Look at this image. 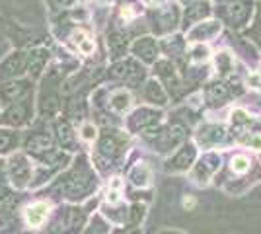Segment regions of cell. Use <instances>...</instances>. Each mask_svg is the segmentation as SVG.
<instances>
[{
    "label": "cell",
    "instance_id": "cell-1",
    "mask_svg": "<svg viewBox=\"0 0 261 234\" xmlns=\"http://www.w3.org/2000/svg\"><path fill=\"white\" fill-rule=\"evenodd\" d=\"M96 186H98L96 174H94L92 168L88 166L84 156H80L76 166L57 181V188L61 191V195L70 201H80L88 197L92 191L96 190Z\"/></svg>",
    "mask_w": 261,
    "mask_h": 234
},
{
    "label": "cell",
    "instance_id": "cell-2",
    "mask_svg": "<svg viewBox=\"0 0 261 234\" xmlns=\"http://www.w3.org/2000/svg\"><path fill=\"white\" fill-rule=\"evenodd\" d=\"M125 150H127V137H125V133L113 131V129H106L98 137L94 164L101 172H108L111 166H115V162H119L121 158H123Z\"/></svg>",
    "mask_w": 261,
    "mask_h": 234
},
{
    "label": "cell",
    "instance_id": "cell-3",
    "mask_svg": "<svg viewBox=\"0 0 261 234\" xmlns=\"http://www.w3.org/2000/svg\"><path fill=\"white\" fill-rule=\"evenodd\" d=\"M148 139V143L154 150L158 152H172L174 148L181 146L187 141V131L181 125H172V127H164V129H154L152 133L144 135Z\"/></svg>",
    "mask_w": 261,
    "mask_h": 234
},
{
    "label": "cell",
    "instance_id": "cell-4",
    "mask_svg": "<svg viewBox=\"0 0 261 234\" xmlns=\"http://www.w3.org/2000/svg\"><path fill=\"white\" fill-rule=\"evenodd\" d=\"M6 172H8V179H10L12 188L16 190H23L32 184V162L25 152H12L10 158L6 160Z\"/></svg>",
    "mask_w": 261,
    "mask_h": 234
},
{
    "label": "cell",
    "instance_id": "cell-5",
    "mask_svg": "<svg viewBox=\"0 0 261 234\" xmlns=\"http://www.w3.org/2000/svg\"><path fill=\"white\" fill-rule=\"evenodd\" d=\"M164 113L160 110H152V108H139L129 115L127 119V129L130 133H141L148 135L154 129L160 127Z\"/></svg>",
    "mask_w": 261,
    "mask_h": 234
},
{
    "label": "cell",
    "instance_id": "cell-6",
    "mask_svg": "<svg viewBox=\"0 0 261 234\" xmlns=\"http://www.w3.org/2000/svg\"><path fill=\"white\" fill-rule=\"evenodd\" d=\"M222 164V156L218 152H205L203 156H199L193 164V174L191 179L195 181L197 186H207L208 181L213 179V176L220 170Z\"/></svg>",
    "mask_w": 261,
    "mask_h": 234
},
{
    "label": "cell",
    "instance_id": "cell-7",
    "mask_svg": "<svg viewBox=\"0 0 261 234\" xmlns=\"http://www.w3.org/2000/svg\"><path fill=\"white\" fill-rule=\"evenodd\" d=\"M195 160H197V145L185 141L184 145L177 146V150L166 160L164 170L166 172H172V174H181V172H187L189 168L193 166Z\"/></svg>",
    "mask_w": 261,
    "mask_h": 234
},
{
    "label": "cell",
    "instance_id": "cell-8",
    "mask_svg": "<svg viewBox=\"0 0 261 234\" xmlns=\"http://www.w3.org/2000/svg\"><path fill=\"white\" fill-rule=\"evenodd\" d=\"M228 141V131L224 125H203L195 135V143L203 148H215Z\"/></svg>",
    "mask_w": 261,
    "mask_h": 234
},
{
    "label": "cell",
    "instance_id": "cell-9",
    "mask_svg": "<svg viewBox=\"0 0 261 234\" xmlns=\"http://www.w3.org/2000/svg\"><path fill=\"white\" fill-rule=\"evenodd\" d=\"M55 148V139L49 133H32L23 141V150L25 154L33 156L35 160L51 152Z\"/></svg>",
    "mask_w": 261,
    "mask_h": 234
},
{
    "label": "cell",
    "instance_id": "cell-10",
    "mask_svg": "<svg viewBox=\"0 0 261 234\" xmlns=\"http://www.w3.org/2000/svg\"><path fill=\"white\" fill-rule=\"evenodd\" d=\"M0 121L4 123V125H8V127H14V129H18V127H23V125H28V123L32 121V110H30V106L28 103H16V106H12L8 108L4 115H2V119Z\"/></svg>",
    "mask_w": 261,
    "mask_h": 234
},
{
    "label": "cell",
    "instance_id": "cell-11",
    "mask_svg": "<svg viewBox=\"0 0 261 234\" xmlns=\"http://www.w3.org/2000/svg\"><path fill=\"white\" fill-rule=\"evenodd\" d=\"M55 141L66 152L76 150V133H74V127L70 125V121L59 119L55 123Z\"/></svg>",
    "mask_w": 261,
    "mask_h": 234
},
{
    "label": "cell",
    "instance_id": "cell-12",
    "mask_svg": "<svg viewBox=\"0 0 261 234\" xmlns=\"http://www.w3.org/2000/svg\"><path fill=\"white\" fill-rule=\"evenodd\" d=\"M49 211H51L49 203H43V201L33 203V205H30V207L25 209V221H28L30 226H41V224L47 221Z\"/></svg>",
    "mask_w": 261,
    "mask_h": 234
},
{
    "label": "cell",
    "instance_id": "cell-13",
    "mask_svg": "<svg viewBox=\"0 0 261 234\" xmlns=\"http://www.w3.org/2000/svg\"><path fill=\"white\" fill-rule=\"evenodd\" d=\"M129 179L130 184L137 186V188H148L150 179H152V172H150V168L146 166L144 162H139V164H135V166L130 168Z\"/></svg>",
    "mask_w": 261,
    "mask_h": 234
},
{
    "label": "cell",
    "instance_id": "cell-14",
    "mask_svg": "<svg viewBox=\"0 0 261 234\" xmlns=\"http://www.w3.org/2000/svg\"><path fill=\"white\" fill-rule=\"evenodd\" d=\"M253 166H255V160L246 154H234L230 158V172L234 176H240V178L246 176L248 172H251Z\"/></svg>",
    "mask_w": 261,
    "mask_h": 234
},
{
    "label": "cell",
    "instance_id": "cell-15",
    "mask_svg": "<svg viewBox=\"0 0 261 234\" xmlns=\"http://www.w3.org/2000/svg\"><path fill=\"white\" fill-rule=\"evenodd\" d=\"M144 98H146V101L154 103V106H166V103H168V94H166V90H164L156 80H150V82L146 84V88H144Z\"/></svg>",
    "mask_w": 261,
    "mask_h": 234
},
{
    "label": "cell",
    "instance_id": "cell-16",
    "mask_svg": "<svg viewBox=\"0 0 261 234\" xmlns=\"http://www.w3.org/2000/svg\"><path fill=\"white\" fill-rule=\"evenodd\" d=\"M20 145V133L12 129H0V154H10Z\"/></svg>",
    "mask_w": 261,
    "mask_h": 234
},
{
    "label": "cell",
    "instance_id": "cell-17",
    "mask_svg": "<svg viewBox=\"0 0 261 234\" xmlns=\"http://www.w3.org/2000/svg\"><path fill=\"white\" fill-rule=\"evenodd\" d=\"M109 108L115 113H125L130 108V96L127 92H123V90L115 92L111 96V100H109Z\"/></svg>",
    "mask_w": 261,
    "mask_h": 234
},
{
    "label": "cell",
    "instance_id": "cell-18",
    "mask_svg": "<svg viewBox=\"0 0 261 234\" xmlns=\"http://www.w3.org/2000/svg\"><path fill=\"white\" fill-rule=\"evenodd\" d=\"M109 232H111V228H109L108 221L101 215H94L90 219V223H88L86 230H84V234H109Z\"/></svg>",
    "mask_w": 261,
    "mask_h": 234
},
{
    "label": "cell",
    "instance_id": "cell-19",
    "mask_svg": "<svg viewBox=\"0 0 261 234\" xmlns=\"http://www.w3.org/2000/svg\"><path fill=\"white\" fill-rule=\"evenodd\" d=\"M135 53L142 57L146 63H150V61H154V55H156V47H154L150 39H141L139 43L135 45Z\"/></svg>",
    "mask_w": 261,
    "mask_h": 234
},
{
    "label": "cell",
    "instance_id": "cell-20",
    "mask_svg": "<svg viewBox=\"0 0 261 234\" xmlns=\"http://www.w3.org/2000/svg\"><path fill=\"white\" fill-rule=\"evenodd\" d=\"M207 98L213 103H224V100H228V88L224 84H211L207 90Z\"/></svg>",
    "mask_w": 261,
    "mask_h": 234
},
{
    "label": "cell",
    "instance_id": "cell-21",
    "mask_svg": "<svg viewBox=\"0 0 261 234\" xmlns=\"http://www.w3.org/2000/svg\"><path fill=\"white\" fill-rule=\"evenodd\" d=\"M23 84H8V86H4L2 92H0V98H2V103H10V101H16V98H20L23 94L22 88Z\"/></svg>",
    "mask_w": 261,
    "mask_h": 234
},
{
    "label": "cell",
    "instance_id": "cell-22",
    "mask_svg": "<svg viewBox=\"0 0 261 234\" xmlns=\"http://www.w3.org/2000/svg\"><path fill=\"white\" fill-rule=\"evenodd\" d=\"M144 217H146V205L135 203V205H130L129 207V224L139 226V224L144 221Z\"/></svg>",
    "mask_w": 261,
    "mask_h": 234
},
{
    "label": "cell",
    "instance_id": "cell-23",
    "mask_svg": "<svg viewBox=\"0 0 261 234\" xmlns=\"http://www.w3.org/2000/svg\"><path fill=\"white\" fill-rule=\"evenodd\" d=\"M8 172H6V162L0 160V201H4L10 195V186H8Z\"/></svg>",
    "mask_w": 261,
    "mask_h": 234
},
{
    "label": "cell",
    "instance_id": "cell-24",
    "mask_svg": "<svg viewBox=\"0 0 261 234\" xmlns=\"http://www.w3.org/2000/svg\"><path fill=\"white\" fill-rule=\"evenodd\" d=\"M242 143L250 148H255V150H261V133H250L242 139Z\"/></svg>",
    "mask_w": 261,
    "mask_h": 234
},
{
    "label": "cell",
    "instance_id": "cell-25",
    "mask_svg": "<svg viewBox=\"0 0 261 234\" xmlns=\"http://www.w3.org/2000/svg\"><path fill=\"white\" fill-rule=\"evenodd\" d=\"M109 234H142L139 226L135 224H127V226H119V228H113Z\"/></svg>",
    "mask_w": 261,
    "mask_h": 234
},
{
    "label": "cell",
    "instance_id": "cell-26",
    "mask_svg": "<svg viewBox=\"0 0 261 234\" xmlns=\"http://www.w3.org/2000/svg\"><path fill=\"white\" fill-rule=\"evenodd\" d=\"M82 137H84L86 141H94V139L98 137V133H96V127H94V125H90V123H88V125H84V127H82Z\"/></svg>",
    "mask_w": 261,
    "mask_h": 234
},
{
    "label": "cell",
    "instance_id": "cell-27",
    "mask_svg": "<svg viewBox=\"0 0 261 234\" xmlns=\"http://www.w3.org/2000/svg\"><path fill=\"white\" fill-rule=\"evenodd\" d=\"M78 45H80V49H82L84 53H92V51H94V43H92V41H88V39H82Z\"/></svg>",
    "mask_w": 261,
    "mask_h": 234
},
{
    "label": "cell",
    "instance_id": "cell-28",
    "mask_svg": "<svg viewBox=\"0 0 261 234\" xmlns=\"http://www.w3.org/2000/svg\"><path fill=\"white\" fill-rule=\"evenodd\" d=\"M154 234H185V232H181V230H174V228H162V230H158V232H154Z\"/></svg>",
    "mask_w": 261,
    "mask_h": 234
},
{
    "label": "cell",
    "instance_id": "cell-29",
    "mask_svg": "<svg viewBox=\"0 0 261 234\" xmlns=\"http://www.w3.org/2000/svg\"><path fill=\"white\" fill-rule=\"evenodd\" d=\"M144 2H146V4H150V6H156V4H160L162 0H144Z\"/></svg>",
    "mask_w": 261,
    "mask_h": 234
}]
</instances>
